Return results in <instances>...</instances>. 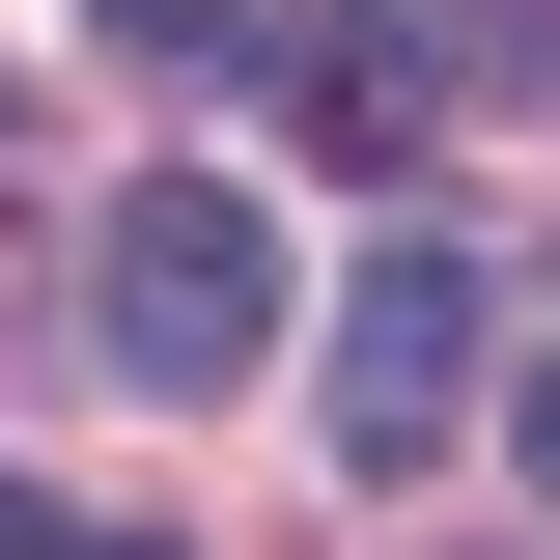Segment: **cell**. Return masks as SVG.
<instances>
[{"instance_id":"6da1fadb","label":"cell","mask_w":560,"mask_h":560,"mask_svg":"<svg viewBox=\"0 0 560 560\" xmlns=\"http://www.w3.org/2000/svg\"><path fill=\"white\" fill-rule=\"evenodd\" d=\"M84 337H113L168 420H197V393H253V337H280V224L224 197V168H140V197H113V253H84Z\"/></svg>"},{"instance_id":"7a4b0ae2","label":"cell","mask_w":560,"mask_h":560,"mask_svg":"<svg viewBox=\"0 0 560 560\" xmlns=\"http://www.w3.org/2000/svg\"><path fill=\"white\" fill-rule=\"evenodd\" d=\"M477 337H504V308H477L448 224H393V253L337 280V448H364V477H420V448L477 420Z\"/></svg>"},{"instance_id":"3957f363","label":"cell","mask_w":560,"mask_h":560,"mask_svg":"<svg viewBox=\"0 0 560 560\" xmlns=\"http://www.w3.org/2000/svg\"><path fill=\"white\" fill-rule=\"evenodd\" d=\"M420 113H448V28H308V140L337 168H420Z\"/></svg>"},{"instance_id":"277c9868","label":"cell","mask_w":560,"mask_h":560,"mask_svg":"<svg viewBox=\"0 0 560 560\" xmlns=\"http://www.w3.org/2000/svg\"><path fill=\"white\" fill-rule=\"evenodd\" d=\"M113 28H140V57H253L280 0H113Z\"/></svg>"},{"instance_id":"5b68a950","label":"cell","mask_w":560,"mask_h":560,"mask_svg":"<svg viewBox=\"0 0 560 560\" xmlns=\"http://www.w3.org/2000/svg\"><path fill=\"white\" fill-rule=\"evenodd\" d=\"M504 448H533V504H560V337H533V364H504Z\"/></svg>"},{"instance_id":"8992f818","label":"cell","mask_w":560,"mask_h":560,"mask_svg":"<svg viewBox=\"0 0 560 560\" xmlns=\"http://www.w3.org/2000/svg\"><path fill=\"white\" fill-rule=\"evenodd\" d=\"M0 560H57V533H28V504H0Z\"/></svg>"}]
</instances>
